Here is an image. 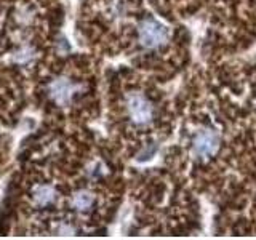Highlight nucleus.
<instances>
[{"instance_id":"obj_1","label":"nucleus","mask_w":256,"mask_h":240,"mask_svg":"<svg viewBox=\"0 0 256 240\" xmlns=\"http://www.w3.org/2000/svg\"><path fill=\"white\" fill-rule=\"evenodd\" d=\"M140 44L148 48V50H156V48L164 46L168 42V30L162 22L156 20H144L138 28Z\"/></svg>"},{"instance_id":"obj_3","label":"nucleus","mask_w":256,"mask_h":240,"mask_svg":"<svg viewBox=\"0 0 256 240\" xmlns=\"http://www.w3.org/2000/svg\"><path fill=\"white\" fill-rule=\"evenodd\" d=\"M221 140L216 132L210 128H202L198 130L192 141V154L198 158H208L213 157L220 149Z\"/></svg>"},{"instance_id":"obj_2","label":"nucleus","mask_w":256,"mask_h":240,"mask_svg":"<svg viewBox=\"0 0 256 240\" xmlns=\"http://www.w3.org/2000/svg\"><path fill=\"white\" fill-rule=\"evenodd\" d=\"M126 112L134 125H149L154 117V108L141 93H130L126 96Z\"/></svg>"},{"instance_id":"obj_4","label":"nucleus","mask_w":256,"mask_h":240,"mask_svg":"<svg viewBox=\"0 0 256 240\" xmlns=\"http://www.w3.org/2000/svg\"><path fill=\"white\" fill-rule=\"evenodd\" d=\"M77 85L68 77H58L48 85V94L58 106H69L74 100Z\"/></svg>"},{"instance_id":"obj_6","label":"nucleus","mask_w":256,"mask_h":240,"mask_svg":"<svg viewBox=\"0 0 256 240\" xmlns=\"http://www.w3.org/2000/svg\"><path fill=\"white\" fill-rule=\"evenodd\" d=\"M70 204L77 212H88L94 204V196L88 190H78L72 196Z\"/></svg>"},{"instance_id":"obj_5","label":"nucleus","mask_w":256,"mask_h":240,"mask_svg":"<svg viewBox=\"0 0 256 240\" xmlns=\"http://www.w3.org/2000/svg\"><path fill=\"white\" fill-rule=\"evenodd\" d=\"M32 200L37 206H48L56 200V190L53 186L48 184H40L32 190Z\"/></svg>"}]
</instances>
